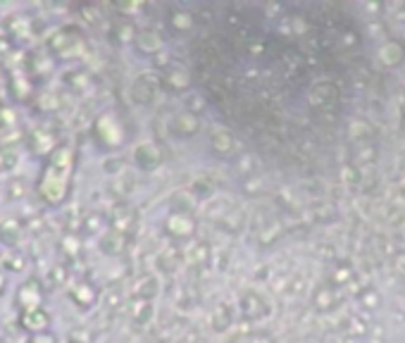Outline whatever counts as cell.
Returning a JSON list of instances; mask_svg holds the SVG:
<instances>
[{"label":"cell","instance_id":"obj_2","mask_svg":"<svg viewBox=\"0 0 405 343\" xmlns=\"http://www.w3.org/2000/svg\"><path fill=\"white\" fill-rule=\"evenodd\" d=\"M43 300H46V289H43V284H41L38 277L24 279L22 284L17 286L15 303L19 307V312L38 310V307H43Z\"/></svg>","mask_w":405,"mask_h":343},{"label":"cell","instance_id":"obj_9","mask_svg":"<svg viewBox=\"0 0 405 343\" xmlns=\"http://www.w3.org/2000/svg\"><path fill=\"white\" fill-rule=\"evenodd\" d=\"M70 298L74 300V305L91 307L95 303V291L91 289V284H77V286H72Z\"/></svg>","mask_w":405,"mask_h":343},{"label":"cell","instance_id":"obj_4","mask_svg":"<svg viewBox=\"0 0 405 343\" xmlns=\"http://www.w3.org/2000/svg\"><path fill=\"white\" fill-rule=\"evenodd\" d=\"M51 324H53V317L48 315L46 307H38V310H29V312H19V327H22L29 336L48 334Z\"/></svg>","mask_w":405,"mask_h":343},{"label":"cell","instance_id":"obj_10","mask_svg":"<svg viewBox=\"0 0 405 343\" xmlns=\"http://www.w3.org/2000/svg\"><path fill=\"white\" fill-rule=\"evenodd\" d=\"M60 105V98L55 93H38V95H33V107L38 110V112H55Z\"/></svg>","mask_w":405,"mask_h":343},{"label":"cell","instance_id":"obj_13","mask_svg":"<svg viewBox=\"0 0 405 343\" xmlns=\"http://www.w3.org/2000/svg\"><path fill=\"white\" fill-rule=\"evenodd\" d=\"M65 277H67V272L63 265H55V267H51V272H48V279H53V284H58V286L65 284Z\"/></svg>","mask_w":405,"mask_h":343},{"label":"cell","instance_id":"obj_14","mask_svg":"<svg viewBox=\"0 0 405 343\" xmlns=\"http://www.w3.org/2000/svg\"><path fill=\"white\" fill-rule=\"evenodd\" d=\"M63 248H65V253H70V255L77 253V241H74V236H65L63 238Z\"/></svg>","mask_w":405,"mask_h":343},{"label":"cell","instance_id":"obj_3","mask_svg":"<svg viewBox=\"0 0 405 343\" xmlns=\"http://www.w3.org/2000/svg\"><path fill=\"white\" fill-rule=\"evenodd\" d=\"M81 46L79 31L70 29V26H63L48 38V51H51L58 60H67L70 55L77 53V48Z\"/></svg>","mask_w":405,"mask_h":343},{"label":"cell","instance_id":"obj_7","mask_svg":"<svg viewBox=\"0 0 405 343\" xmlns=\"http://www.w3.org/2000/svg\"><path fill=\"white\" fill-rule=\"evenodd\" d=\"M0 267H5V272H24L29 267V255L19 248H8L0 258Z\"/></svg>","mask_w":405,"mask_h":343},{"label":"cell","instance_id":"obj_5","mask_svg":"<svg viewBox=\"0 0 405 343\" xmlns=\"http://www.w3.org/2000/svg\"><path fill=\"white\" fill-rule=\"evenodd\" d=\"M24 234H26V224L19 217H5L0 222V246H5V250L17 248L22 243Z\"/></svg>","mask_w":405,"mask_h":343},{"label":"cell","instance_id":"obj_16","mask_svg":"<svg viewBox=\"0 0 405 343\" xmlns=\"http://www.w3.org/2000/svg\"><path fill=\"white\" fill-rule=\"evenodd\" d=\"M5 291H8V277H5V272L0 270V298L5 296Z\"/></svg>","mask_w":405,"mask_h":343},{"label":"cell","instance_id":"obj_17","mask_svg":"<svg viewBox=\"0 0 405 343\" xmlns=\"http://www.w3.org/2000/svg\"><path fill=\"white\" fill-rule=\"evenodd\" d=\"M3 102H0V132H5V125H3Z\"/></svg>","mask_w":405,"mask_h":343},{"label":"cell","instance_id":"obj_11","mask_svg":"<svg viewBox=\"0 0 405 343\" xmlns=\"http://www.w3.org/2000/svg\"><path fill=\"white\" fill-rule=\"evenodd\" d=\"M19 164V155L15 148H0V174H10Z\"/></svg>","mask_w":405,"mask_h":343},{"label":"cell","instance_id":"obj_18","mask_svg":"<svg viewBox=\"0 0 405 343\" xmlns=\"http://www.w3.org/2000/svg\"><path fill=\"white\" fill-rule=\"evenodd\" d=\"M67 343H81V341H67Z\"/></svg>","mask_w":405,"mask_h":343},{"label":"cell","instance_id":"obj_12","mask_svg":"<svg viewBox=\"0 0 405 343\" xmlns=\"http://www.w3.org/2000/svg\"><path fill=\"white\" fill-rule=\"evenodd\" d=\"M12 22H10V38L15 41V38H22V33L26 31H31V22L26 17H10Z\"/></svg>","mask_w":405,"mask_h":343},{"label":"cell","instance_id":"obj_8","mask_svg":"<svg viewBox=\"0 0 405 343\" xmlns=\"http://www.w3.org/2000/svg\"><path fill=\"white\" fill-rule=\"evenodd\" d=\"M5 194H8V201H24L31 194V181L26 176H12L5 186Z\"/></svg>","mask_w":405,"mask_h":343},{"label":"cell","instance_id":"obj_6","mask_svg":"<svg viewBox=\"0 0 405 343\" xmlns=\"http://www.w3.org/2000/svg\"><path fill=\"white\" fill-rule=\"evenodd\" d=\"M26 143H29V150L36 155H51L55 148L60 146V143H55L53 134L48 132V129H41L36 127L33 132H29V139H26Z\"/></svg>","mask_w":405,"mask_h":343},{"label":"cell","instance_id":"obj_1","mask_svg":"<svg viewBox=\"0 0 405 343\" xmlns=\"http://www.w3.org/2000/svg\"><path fill=\"white\" fill-rule=\"evenodd\" d=\"M74 167V153L67 143H60L58 148L48 155V162L36 181V194L46 205L58 208L67 201L70 194V179Z\"/></svg>","mask_w":405,"mask_h":343},{"label":"cell","instance_id":"obj_15","mask_svg":"<svg viewBox=\"0 0 405 343\" xmlns=\"http://www.w3.org/2000/svg\"><path fill=\"white\" fill-rule=\"evenodd\" d=\"M29 343H55V339L51 334H38V336H31Z\"/></svg>","mask_w":405,"mask_h":343}]
</instances>
